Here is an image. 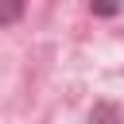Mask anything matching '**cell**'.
<instances>
[{
  "mask_svg": "<svg viewBox=\"0 0 124 124\" xmlns=\"http://www.w3.org/2000/svg\"><path fill=\"white\" fill-rule=\"evenodd\" d=\"M89 12L101 16V19H112V16L124 12V0H89Z\"/></svg>",
  "mask_w": 124,
  "mask_h": 124,
  "instance_id": "obj_3",
  "label": "cell"
},
{
  "mask_svg": "<svg viewBox=\"0 0 124 124\" xmlns=\"http://www.w3.org/2000/svg\"><path fill=\"white\" fill-rule=\"evenodd\" d=\"M89 124H124V108L116 101H97L89 108Z\"/></svg>",
  "mask_w": 124,
  "mask_h": 124,
  "instance_id": "obj_1",
  "label": "cell"
},
{
  "mask_svg": "<svg viewBox=\"0 0 124 124\" xmlns=\"http://www.w3.org/2000/svg\"><path fill=\"white\" fill-rule=\"evenodd\" d=\"M27 12V0H0V27H16Z\"/></svg>",
  "mask_w": 124,
  "mask_h": 124,
  "instance_id": "obj_2",
  "label": "cell"
}]
</instances>
